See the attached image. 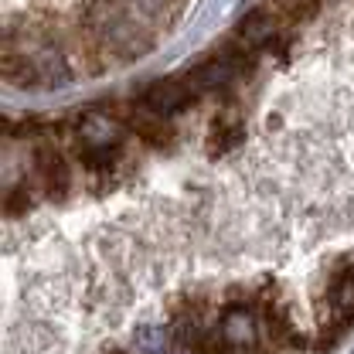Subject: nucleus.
<instances>
[{"instance_id": "f257e3e1", "label": "nucleus", "mask_w": 354, "mask_h": 354, "mask_svg": "<svg viewBox=\"0 0 354 354\" xmlns=\"http://www.w3.org/2000/svg\"><path fill=\"white\" fill-rule=\"evenodd\" d=\"M38 180H41L44 198H51V201L65 198V194H68V187H72L68 160H65L58 150H51V147L38 150Z\"/></svg>"}, {"instance_id": "f03ea898", "label": "nucleus", "mask_w": 354, "mask_h": 354, "mask_svg": "<svg viewBox=\"0 0 354 354\" xmlns=\"http://www.w3.org/2000/svg\"><path fill=\"white\" fill-rule=\"evenodd\" d=\"M75 140H79V147H120L123 127L102 113H88L75 123Z\"/></svg>"}]
</instances>
